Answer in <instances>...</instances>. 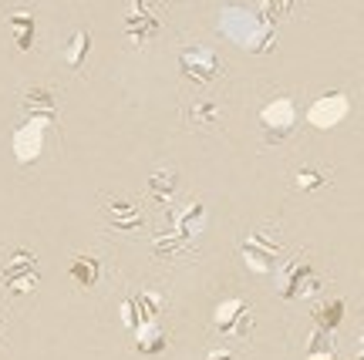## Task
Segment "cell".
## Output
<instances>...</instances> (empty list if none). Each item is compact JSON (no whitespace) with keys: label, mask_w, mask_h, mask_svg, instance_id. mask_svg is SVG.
<instances>
[{"label":"cell","mask_w":364,"mask_h":360,"mask_svg":"<svg viewBox=\"0 0 364 360\" xmlns=\"http://www.w3.org/2000/svg\"><path fill=\"white\" fill-rule=\"evenodd\" d=\"M0 280H4V286L17 296L34 293V290H38V280H41L38 256L27 253V249H11V253H7V263H4V270H0Z\"/></svg>","instance_id":"6da1fadb"},{"label":"cell","mask_w":364,"mask_h":360,"mask_svg":"<svg viewBox=\"0 0 364 360\" xmlns=\"http://www.w3.org/2000/svg\"><path fill=\"white\" fill-rule=\"evenodd\" d=\"M159 31H162V21L156 17V11L149 7V4H132L129 17H125V34H129L132 44H149V40L156 38Z\"/></svg>","instance_id":"7a4b0ae2"},{"label":"cell","mask_w":364,"mask_h":360,"mask_svg":"<svg viewBox=\"0 0 364 360\" xmlns=\"http://www.w3.org/2000/svg\"><path fill=\"white\" fill-rule=\"evenodd\" d=\"M24 111L31 121H38V125H51L54 118H58V94H54L51 88H31L24 94Z\"/></svg>","instance_id":"3957f363"},{"label":"cell","mask_w":364,"mask_h":360,"mask_svg":"<svg viewBox=\"0 0 364 360\" xmlns=\"http://www.w3.org/2000/svg\"><path fill=\"white\" fill-rule=\"evenodd\" d=\"M179 61H182L186 77H193V81H213V77L220 75V61L206 48H189V51H182Z\"/></svg>","instance_id":"277c9868"},{"label":"cell","mask_w":364,"mask_h":360,"mask_svg":"<svg viewBox=\"0 0 364 360\" xmlns=\"http://www.w3.org/2000/svg\"><path fill=\"white\" fill-rule=\"evenodd\" d=\"M102 209L115 229H122V232L142 229V209L135 206V202H129V199H105Z\"/></svg>","instance_id":"5b68a950"},{"label":"cell","mask_w":364,"mask_h":360,"mask_svg":"<svg viewBox=\"0 0 364 360\" xmlns=\"http://www.w3.org/2000/svg\"><path fill=\"white\" fill-rule=\"evenodd\" d=\"M4 21H7V31H11L17 51H31V48H34V13L31 11H11Z\"/></svg>","instance_id":"8992f818"},{"label":"cell","mask_w":364,"mask_h":360,"mask_svg":"<svg viewBox=\"0 0 364 360\" xmlns=\"http://www.w3.org/2000/svg\"><path fill=\"white\" fill-rule=\"evenodd\" d=\"M102 276V259L98 256H75L71 259V280L78 283V290H91Z\"/></svg>","instance_id":"52a82bcc"},{"label":"cell","mask_w":364,"mask_h":360,"mask_svg":"<svg viewBox=\"0 0 364 360\" xmlns=\"http://www.w3.org/2000/svg\"><path fill=\"white\" fill-rule=\"evenodd\" d=\"M91 51V31H75L65 44V65L71 71H85V58Z\"/></svg>","instance_id":"ba28073f"},{"label":"cell","mask_w":364,"mask_h":360,"mask_svg":"<svg viewBox=\"0 0 364 360\" xmlns=\"http://www.w3.org/2000/svg\"><path fill=\"white\" fill-rule=\"evenodd\" d=\"M203 222H206V209L203 206H186L179 212V219H176V232H179L182 239H193V236H199Z\"/></svg>","instance_id":"9c48e42d"},{"label":"cell","mask_w":364,"mask_h":360,"mask_svg":"<svg viewBox=\"0 0 364 360\" xmlns=\"http://www.w3.org/2000/svg\"><path fill=\"white\" fill-rule=\"evenodd\" d=\"M132 307H135V323H152L156 320V313L162 310V296L159 293H139L132 300Z\"/></svg>","instance_id":"30bf717a"},{"label":"cell","mask_w":364,"mask_h":360,"mask_svg":"<svg viewBox=\"0 0 364 360\" xmlns=\"http://www.w3.org/2000/svg\"><path fill=\"white\" fill-rule=\"evenodd\" d=\"M186 118L193 121V125H199V129H213L216 121H220V108L213 102H196L189 111H186Z\"/></svg>","instance_id":"8fae6325"},{"label":"cell","mask_w":364,"mask_h":360,"mask_svg":"<svg viewBox=\"0 0 364 360\" xmlns=\"http://www.w3.org/2000/svg\"><path fill=\"white\" fill-rule=\"evenodd\" d=\"M149 192H152V199H159V202H169L172 192H176V172H156L152 182H149Z\"/></svg>","instance_id":"7c38bea8"},{"label":"cell","mask_w":364,"mask_h":360,"mask_svg":"<svg viewBox=\"0 0 364 360\" xmlns=\"http://www.w3.org/2000/svg\"><path fill=\"white\" fill-rule=\"evenodd\" d=\"M294 182H297V189H304V192H317V189H324L327 182H331V175L317 172V168H300L297 175H294Z\"/></svg>","instance_id":"4fadbf2b"},{"label":"cell","mask_w":364,"mask_h":360,"mask_svg":"<svg viewBox=\"0 0 364 360\" xmlns=\"http://www.w3.org/2000/svg\"><path fill=\"white\" fill-rule=\"evenodd\" d=\"M341 310H344V303H341V300H334V307H324V310H317V323H321V327H334V323L341 320Z\"/></svg>","instance_id":"5bb4252c"},{"label":"cell","mask_w":364,"mask_h":360,"mask_svg":"<svg viewBox=\"0 0 364 360\" xmlns=\"http://www.w3.org/2000/svg\"><path fill=\"white\" fill-rule=\"evenodd\" d=\"M209 360H230V357H226V354H223V357H220V354H213V357H209Z\"/></svg>","instance_id":"9a60e30c"}]
</instances>
